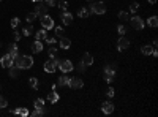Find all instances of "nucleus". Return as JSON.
<instances>
[{
  "instance_id": "obj_1",
  "label": "nucleus",
  "mask_w": 158,
  "mask_h": 117,
  "mask_svg": "<svg viewBox=\"0 0 158 117\" xmlns=\"http://www.w3.org/2000/svg\"><path fill=\"white\" fill-rule=\"evenodd\" d=\"M15 65L21 68V70H29L33 65V59L30 56H21L19 54L18 57H15Z\"/></svg>"
},
{
  "instance_id": "obj_2",
  "label": "nucleus",
  "mask_w": 158,
  "mask_h": 117,
  "mask_svg": "<svg viewBox=\"0 0 158 117\" xmlns=\"http://www.w3.org/2000/svg\"><path fill=\"white\" fill-rule=\"evenodd\" d=\"M59 63H60V60H57V59L52 57V60H47L46 63H44V71L46 73H54L59 68Z\"/></svg>"
},
{
  "instance_id": "obj_3",
  "label": "nucleus",
  "mask_w": 158,
  "mask_h": 117,
  "mask_svg": "<svg viewBox=\"0 0 158 117\" xmlns=\"http://www.w3.org/2000/svg\"><path fill=\"white\" fill-rule=\"evenodd\" d=\"M0 65H2L3 68H10L15 65V57L10 56V54H6V56H3L2 59H0Z\"/></svg>"
},
{
  "instance_id": "obj_4",
  "label": "nucleus",
  "mask_w": 158,
  "mask_h": 117,
  "mask_svg": "<svg viewBox=\"0 0 158 117\" xmlns=\"http://www.w3.org/2000/svg\"><path fill=\"white\" fill-rule=\"evenodd\" d=\"M40 19H41V25H43V29L51 30L52 27H54V21H52V18L49 15H44L43 18H40Z\"/></svg>"
},
{
  "instance_id": "obj_5",
  "label": "nucleus",
  "mask_w": 158,
  "mask_h": 117,
  "mask_svg": "<svg viewBox=\"0 0 158 117\" xmlns=\"http://www.w3.org/2000/svg\"><path fill=\"white\" fill-rule=\"evenodd\" d=\"M92 11L95 15H105L106 13V5L103 2H98V3H93L92 5Z\"/></svg>"
},
{
  "instance_id": "obj_6",
  "label": "nucleus",
  "mask_w": 158,
  "mask_h": 117,
  "mask_svg": "<svg viewBox=\"0 0 158 117\" xmlns=\"http://www.w3.org/2000/svg\"><path fill=\"white\" fill-rule=\"evenodd\" d=\"M131 27H133L134 30H142V29H144V21H142L139 16L131 18Z\"/></svg>"
},
{
  "instance_id": "obj_7",
  "label": "nucleus",
  "mask_w": 158,
  "mask_h": 117,
  "mask_svg": "<svg viewBox=\"0 0 158 117\" xmlns=\"http://www.w3.org/2000/svg\"><path fill=\"white\" fill-rule=\"evenodd\" d=\"M114 76H115V70H114V68L105 67V79H106V82H109V84H111L112 79H114Z\"/></svg>"
},
{
  "instance_id": "obj_8",
  "label": "nucleus",
  "mask_w": 158,
  "mask_h": 117,
  "mask_svg": "<svg viewBox=\"0 0 158 117\" xmlns=\"http://www.w3.org/2000/svg\"><path fill=\"white\" fill-rule=\"evenodd\" d=\"M37 15V18H43L44 15H47V5H43V3H38L35 11H33Z\"/></svg>"
},
{
  "instance_id": "obj_9",
  "label": "nucleus",
  "mask_w": 158,
  "mask_h": 117,
  "mask_svg": "<svg viewBox=\"0 0 158 117\" xmlns=\"http://www.w3.org/2000/svg\"><path fill=\"white\" fill-rule=\"evenodd\" d=\"M59 68L63 73H68V71H71L73 70V63L70 60H60V63H59Z\"/></svg>"
},
{
  "instance_id": "obj_10",
  "label": "nucleus",
  "mask_w": 158,
  "mask_h": 117,
  "mask_svg": "<svg viewBox=\"0 0 158 117\" xmlns=\"http://www.w3.org/2000/svg\"><path fill=\"white\" fill-rule=\"evenodd\" d=\"M128 46H130V41H128V38H125V37H120L119 38V41H117V49L119 51H125V49H128Z\"/></svg>"
},
{
  "instance_id": "obj_11",
  "label": "nucleus",
  "mask_w": 158,
  "mask_h": 117,
  "mask_svg": "<svg viewBox=\"0 0 158 117\" xmlns=\"http://www.w3.org/2000/svg\"><path fill=\"white\" fill-rule=\"evenodd\" d=\"M82 86H84V82H82L81 78H70L68 87H71V89H81Z\"/></svg>"
},
{
  "instance_id": "obj_12",
  "label": "nucleus",
  "mask_w": 158,
  "mask_h": 117,
  "mask_svg": "<svg viewBox=\"0 0 158 117\" xmlns=\"http://www.w3.org/2000/svg\"><path fill=\"white\" fill-rule=\"evenodd\" d=\"M62 22L65 25H71L73 24V15L68 11H62Z\"/></svg>"
},
{
  "instance_id": "obj_13",
  "label": "nucleus",
  "mask_w": 158,
  "mask_h": 117,
  "mask_svg": "<svg viewBox=\"0 0 158 117\" xmlns=\"http://www.w3.org/2000/svg\"><path fill=\"white\" fill-rule=\"evenodd\" d=\"M101 111L105 112V114H111V112L114 111V105H112L111 101H105V103L101 105Z\"/></svg>"
},
{
  "instance_id": "obj_14",
  "label": "nucleus",
  "mask_w": 158,
  "mask_h": 117,
  "mask_svg": "<svg viewBox=\"0 0 158 117\" xmlns=\"http://www.w3.org/2000/svg\"><path fill=\"white\" fill-rule=\"evenodd\" d=\"M8 54H10V56H13V57H18L19 56V49H18V44L16 43H11L8 46Z\"/></svg>"
},
{
  "instance_id": "obj_15",
  "label": "nucleus",
  "mask_w": 158,
  "mask_h": 117,
  "mask_svg": "<svg viewBox=\"0 0 158 117\" xmlns=\"http://www.w3.org/2000/svg\"><path fill=\"white\" fill-rule=\"evenodd\" d=\"M11 114H18V115L25 117V115H29L30 112H29V109H25V108H16V109H13V111H11Z\"/></svg>"
},
{
  "instance_id": "obj_16",
  "label": "nucleus",
  "mask_w": 158,
  "mask_h": 117,
  "mask_svg": "<svg viewBox=\"0 0 158 117\" xmlns=\"http://www.w3.org/2000/svg\"><path fill=\"white\" fill-rule=\"evenodd\" d=\"M59 98H60V95L56 90H52L51 93H47V101H49V103H57Z\"/></svg>"
},
{
  "instance_id": "obj_17",
  "label": "nucleus",
  "mask_w": 158,
  "mask_h": 117,
  "mask_svg": "<svg viewBox=\"0 0 158 117\" xmlns=\"http://www.w3.org/2000/svg\"><path fill=\"white\" fill-rule=\"evenodd\" d=\"M82 63H84L85 67H90V65L93 63V57H92L89 52H85V54H84V57H82Z\"/></svg>"
},
{
  "instance_id": "obj_18",
  "label": "nucleus",
  "mask_w": 158,
  "mask_h": 117,
  "mask_svg": "<svg viewBox=\"0 0 158 117\" xmlns=\"http://www.w3.org/2000/svg\"><path fill=\"white\" fill-rule=\"evenodd\" d=\"M46 38H47L46 29H43V30H38V32H35V40H38V41H43V40H46Z\"/></svg>"
},
{
  "instance_id": "obj_19",
  "label": "nucleus",
  "mask_w": 158,
  "mask_h": 117,
  "mask_svg": "<svg viewBox=\"0 0 158 117\" xmlns=\"http://www.w3.org/2000/svg\"><path fill=\"white\" fill-rule=\"evenodd\" d=\"M32 51L33 52H41L43 51V43L38 40H35V43H32Z\"/></svg>"
},
{
  "instance_id": "obj_20",
  "label": "nucleus",
  "mask_w": 158,
  "mask_h": 117,
  "mask_svg": "<svg viewBox=\"0 0 158 117\" xmlns=\"http://www.w3.org/2000/svg\"><path fill=\"white\" fill-rule=\"evenodd\" d=\"M70 46H71V41L70 40L65 38V37H60V47H62V49H68Z\"/></svg>"
},
{
  "instance_id": "obj_21",
  "label": "nucleus",
  "mask_w": 158,
  "mask_h": 117,
  "mask_svg": "<svg viewBox=\"0 0 158 117\" xmlns=\"http://www.w3.org/2000/svg\"><path fill=\"white\" fill-rule=\"evenodd\" d=\"M68 82H70V78L66 76V74H63V76H60L59 79H57V86H68Z\"/></svg>"
},
{
  "instance_id": "obj_22",
  "label": "nucleus",
  "mask_w": 158,
  "mask_h": 117,
  "mask_svg": "<svg viewBox=\"0 0 158 117\" xmlns=\"http://www.w3.org/2000/svg\"><path fill=\"white\" fill-rule=\"evenodd\" d=\"M8 70H10V76H11V78H18V76H19V71H21V68H18L16 65L10 67Z\"/></svg>"
},
{
  "instance_id": "obj_23",
  "label": "nucleus",
  "mask_w": 158,
  "mask_h": 117,
  "mask_svg": "<svg viewBox=\"0 0 158 117\" xmlns=\"http://www.w3.org/2000/svg\"><path fill=\"white\" fill-rule=\"evenodd\" d=\"M147 25H149V27H152V29H156V27H158V18H156V16L149 18V21H147Z\"/></svg>"
},
{
  "instance_id": "obj_24",
  "label": "nucleus",
  "mask_w": 158,
  "mask_h": 117,
  "mask_svg": "<svg viewBox=\"0 0 158 117\" xmlns=\"http://www.w3.org/2000/svg\"><path fill=\"white\" fill-rule=\"evenodd\" d=\"M44 114H46V111H44L43 108H35V109H33V112H32L33 117H41V115H44Z\"/></svg>"
},
{
  "instance_id": "obj_25",
  "label": "nucleus",
  "mask_w": 158,
  "mask_h": 117,
  "mask_svg": "<svg viewBox=\"0 0 158 117\" xmlns=\"http://www.w3.org/2000/svg\"><path fill=\"white\" fill-rule=\"evenodd\" d=\"M141 52L144 54V56H150V52H152V46H150V44H144L141 47Z\"/></svg>"
},
{
  "instance_id": "obj_26",
  "label": "nucleus",
  "mask_w": 158,
  "mask_h": 117,
  "mask_svg": "<svg viewBox=\"0 0 158 117\" xmlns=\"http://www.w3.org/2000/svg\"><path fill=\"white\" fill-rule=\"evenodd\" d=\"M33 32H35V30H33V27H32V25H27V27H24V29H22V35L30 37Z\"/></svg>"
},
{
  "instance_id": "obj_27",
  "label": "nucleus",
  "mask_w": 158,
  "mask_h": 117,
  "mask_svg": "<svg viewBox=\"0 0 158 117\" xmlns=\"http://www.w3.org/2000/svg\"><path fill=\"white\" fill-rule=\"evenodd\" d=\"M89 13H90V11H89L87 8H81V10L78 11V16H79V18H89Z\"/></svg>"
},
{
  "instance_id": "obj_28",
  "label": "nucleus",
  "mask_w": 158,
  "mask_h": 117,
  "mask_svg": "<svg viewBox=\"0 0 158 117\" xmlns=\"http://www.w3.org/2000/svg\"><path fill=\"white\" fill-rule=\"evenodd\" d=\"M29 84H30V87H33V89H38V79H37V78H30Z\"/></svg>"
},
{
  "instance_id": "obj_29",
  "label": "nucleus",
  "mask_w": 158,
  "mask_h": 117,
  "mask_svg": "<svg viewBox=\"0 0 158 117\" xmlns=\"http://www.w3.org/2000/svg\"><path fill=\"white\" fill-rule=\"evenodd\" d=\"M35 108H44V100L43 98H37L35 100Z\"/></svg>"
},
{
  "instance_id": "obj_30",
  "label": "nucleus",
  "mask_w": 158,
  "mask_h": 117,
  "mask_svg": "<svg viewBox=\"0 0 158 117\" xmlns=\"http://www.w3.org/2000/svg\"><path fill=\"white\" fill-rule=\"evenodd\" d=\"M47 54H49V57H54V56L57 54V47H56V46H51L49 51H47Z\"/></svg>"
},
{
  "instance_id": "obj_31",
  "label": "nucleus",
  "mask_w": 158,
  "mask_h": 117,
  "mask_svg": "<svg viewBox=\"0 0 158 117\" xmlns=\"http://www.w3.org/2000/svg\"><path fill=\"white\" fill-rule=\"evenodd\" d=\"M6 106H8V101H6V98L5 97H0V109L6 108Z\"/></svg>"
},
{
  "instance_id": "obj_32",
  "label": "nucleus",
  "mask_w": 158,
  "mask_h": 117,
  "mask_svg": "<svg viewBox=\"0 0 158 117\" xmlns=\"http://www.w3.org/2000/svg\"><path fill=\"white\" fill-rule=\"evenodd\" d=\"M35 18H37V15L35 13H29V15H27V21H29V22H33V21H35Z\"/></svg>"
},
{
  "instance_id": "obj_33",
  "label": "nucleus",
  "mask_w": 158,
  "mask_h": 117,
  "mask_svg": "<svg viewBox=\"0 0 158 117\" xmlns=\"http://www.w3.org/2000/svg\"><path fill=\"white\" fill-rule=\"evenodd\" d=\"M18 25H19V18H13L11 19V27H13V29H16Z\"/></svg>"
},
{
  "instance_id": "obj_34",
  "label": "nucleus",
  "mask_w": 158,
  "mask_h": 117,
  "mask_svg": "<svg viewBox=\"0 0 158 117\" xmlns=\"http://www.w3.org/2000/svg\"><path fill=\"white\" fill-rule=\"evenodd\" d=\"M138 8H139V3H138V2H134V3L130 5V11H133V13H134L136 10H138Z\"/></svg>"
},
{
  "instance_id": "obj_35",
  "label": "nucleus",
  "mask_w": 158,
  "mask_h": 117,
  "mask_svg": "<svg viewBox=\"0 0 158 117\" xmlns=\"http://www.w3.org/2000/svg\"><path fill=\"white\" fill-rule=\"evenodd\" d=\"M62 33H63V27H56V37H62Z\"/></svg>"
},
{
  "instance_id": "obj_36",
  "label": "nucleus",
  "mask_w": 158,
  "mask_h": 117,
  "mask_svg": "<svg viewBox=\"0 0 158 117\" xmlns=\"http://www.w3.org/2000/svg\"><path fill=\"white\" fill-rule=\"evenodd\" d=\"M119 18H120L122 21H127V19H128V13H125V11H120V13H119Z\"/></svg>"
},
{
  "instance_id": "obj_37",
  "label": "nucleus",
  "mask_w": 158,
  "mask_h": 117,
  "mask_svg": "<svg viewBox=\"0 0 158 117\" xmlns=\"http://www.w3.org/2000/svg\"><path fill=\"white\" fill-rule=\"evenodd\" d=\"M66 8H68V3L65 2V0H62V2H60V10L62 11H66Z\"/></svg>"
},
{
  "instance_id": "obj_38",
  "label": "nucleus",
  "mask_w": 158,
  "mask_h": 117,
  "mask_svg": "<svg viewBox=\"0 0 158 117\" xmlns=\"http://www.w3.org/2000/svg\"><path fill=\"white\" fill-rule=\"evenodd\" d=\"M44 2H46L47 6H56L57 5V0H44Z\"/></svg>"
},
{
  "instance_id": "obj_39",
  "label": "nucleus",
  "mask_w": 158,
  "mask_h": 117,
  "mask_svg": "<svg viewBox=\"0 0 158 117\" xmlns=\"http://www.w3.org/2000/svg\"><path fill=\"white\" fill-rule=\"evenodd\" d=\"M117 30H119V33H120V37H122V35H125V32H127V29H125L123 25H119V27H117Z\"/></svg>"
},
{
  "instance_id": "obj_40",
  "label": "nucleus",
  "mask_w": 158,
  "mask_h": 117,
  "mask_svg": "<svg viewBox=\"0 0 158 117\" xmlns=\"http://www.w3.org/2000/svg\"><path fill=\"white\" fill-rule=\"evenodd\" d=\"M13 38H15V41H19V40H21V33L15 32V33H13Z\"/></svg>"
},
{
  "instance_id": "obj_41",
  "label": "nucleus",
  "mask_w": 158,
  "mask_h": 117,
  "mask_svg": "<svg viewBox=\"0 0 158 117\" xmlns=\"http://www.w3.org/2000/svg\"><path fill=\"white\" fill-rule=\"evenodd\" d=\"M78 70L82 73V71H85V65L84 63H82V62H81V63H79V67H78Z\"/></svg>"
},
{
  "instance_id": "obj_42",
  "label": "nucleus",
  "mask_w": 158,
  "mask_h": 117,
  "mask_svg": "<svg viewBox=\"0 0 158 117\" xmlns=\"http://www.w3.org/2000/svg\"><path fill=\"white\" fill-rule=\"evenodd\" d=\"M46 41H47V43H49V44H54V43H57V40H56V38H46Z\"/></svg>"
},
{
  "instance_id": "obj_43",
  "label": "nucleus",
  "mask_w": 158,
  "mask_h": 117,
  "mask_svg": "<svg viewBox=\"0 0 158 117\" xmlns=\"http://www.w3.org/2000/svg\"><path fill=\"white\" fill-rule=\"evenodd\" d=\"M106 95H108V97H114V89L111 87V89H109V90L106 92Z\"/></svg>"
},
{
  "instance_id": "obj_44",
  "label": "nucleus",
  "mask_w": 158,
  "mask_h": 117,
  "mask_svg": "<svg viewBox=\"0 0 158 117\" xmlns=\"http://www.w3.org/2000/svg\"><path fill=\"white\" fill-rule=\"evenodd\" d=\"M147 2H149V3H152V5H153V3H156V0H147Z\"/></svg>"
},
{
  "instance_id": "obj_45",
  "label": "nucleus",
  "mask_w": 158,
  "mask_h": 117,
  "mask_svg": "<svg viewBox=\"0 0 158 117\" xmlns=\"http://www.w3.org/2000/svg\"><path fill=\"white\" fill-rule=\"evenodd\" d=\"M32 2H41V0H32Z\"/></svg>"
},
{
  "instance_id": "obj_46",
  "label": "nucleus",
  "mask_w": 158,
  "mask_h": 117,
  "mask_svg": "<svg viewBox=\"0 0 158 117\" xmlns=\"http://www.w3.org/2000/svg\"><path fill=\"white\" fill-rule=\"evenodd\" d=\"M87 2H95V0H87Z\"/></svg>"
},
{
  "instance_id": "obj_47",
  "label": "nucleus",
  "mask_w": 158,
  "mask_h": 117,
  "mask_svg": "<svg viewBox=\"0 0 158 117\" xmlns=\"http://www.w3.org/2000/svg\"><path fill=\"white\" fill-rule=\"evenodd\" d=\"M0 47H2V43H0Z\"/></svg>"
},
{
  "instance_id": "obj_48",
  "label": "nucleus",
  "mask_w": 158,
  "mask_h": 117,
  "mask_svg": "<svg viewBox=\"0 0 158 117\" xmlns=\"http://www.w3.org/2000/svg\"><path fill=\"white\" fill-rule=\"evenodd\" d=\"M0 2H2V0H0Z\"/></svg>"
}]
</instances>
